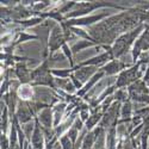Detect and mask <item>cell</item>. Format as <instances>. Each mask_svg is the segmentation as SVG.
Instances as JSON below:
<instances>
[{"instance_id":"1","label":"cell","mask_w":149,"mask_h":149,"mask_svg":"<svg viewBox=\"0 0 149 149\" xmlns=\"http://www.w3.org/2000/svg\"><path fill=\"white\" fill-rule=\"evenodd\" d=\"M143 29V25H139L136 29H134L132 31H129L127 33L120 35L118 38L116 40V42L112 45V54L113 57L118 58L120 56H123L124 54H127V52H129L130 47L134 44L135 40L139 36H141V31Z\"/></svg>"},{"instance_id":"2","label":"cell","mask_w":149,"mask_h":149,"mask_svg":"<svg viewBox=\"0 0 149 149\" xmlns=\"http://www.w3.org/2000/svg\"><path fill=\"white\" fill-rule=\"evenodd\" d=\"M31 86H48L56 90L55 78L53 77L52 69L49 68V58L44 60L40 67L31 70Z\"/></svg>"},{"instance_id":"3","label":"cell","mask_w":149,"mask_h":149,"mask_svg":"<svg viewBox=\"0 0 149 149\" xmlns=\"http://www.w3.org/2000/svg\"><path fill=\"white\" fill-rule=\"evenodd\" d=\"M141 66L142 63L137 62L135 66L130 67L129 69H124L119 73V75L117 78V81H116V88H124L125 86H129L132 85L134 82L139 81V79L141 78L142 73H143V69H141Z\"/></svg>"},{"instance_id":"4","label":"cell","mask_w":149,"mask_h":149,"mask_svg":"<svg viewBox=\"0 0 149 149\" xmlns=\"http://www.w3.org/2000/svg\"><path fill=\"white\" fill-rule=\"evenodd\" d=\"M66 37L63 32V28L61 26V24H55L50 36H49V49H50V55L55 53L57 49L62 48L66 44Z\"/></svg>"},{"instance_id":"5","label":"cell","mask_w":149,"mask_h":149,"mask_svg":"<svg viewBox=\"0 0 149 149\" xmlns=\"http://www.w3.org/2000/svg\"><path fill=\"white\" fill-rule=\"evenodd\" d=\"M148 49H149V29H146L141 33V36L139 37V40L136 41L132 48V60L135 63L137 58L141 56V54L148 50Z\"/></svg>"},{"instance_id":"6","label":"cell","mask_w":149,"mask_h":149,"mask_svg":"<svg viewBox=\"0 0 149 149\" xmlns=\"http://www.w3.org/2000/svg\"><path fill=\"white\" fill-rule=\"evenodd\" d=\"M35 130H33V134H32V137H31V141L30 143L32 144V148L33 149H44V146H47L45 143V136H44V132H43V129L41 127V123L38 122L35 117Z\"/></svg>"},{"instance_id":"7","label":"cell","mask_w":149,"mask_h":149,"mask_svg":"<svg viewBox=\"0 0 149 149\" xmlns=\"http://www.w3.org/2000/svg\"><path fill=\"white\" fill-rule=\"evenodd\" d=\"M98 67L95 66H84V67H74V69H75V72L73 73V75L75 77L82 85L90 80L94 74H97L99 72V69H97Z\"/></svg>"},{"instance_id":"8","label":"cell","mask_w":149,"mask_h":149,"mask_svg":"<svg viewBox=\"0 0 149 149\" xmlns=\"http://www.w3.org/2000/svg\"><path fill=\"white\" fill-rule=\"evenodd\" d=\"M15 117L18 119V122L20 124H26L32 120V118L35 117V115L32 113V111L30 110V107L28 106L26 102L22 100L19 104H18V107H17V111H16V115Z\"/></svg>"},{"instance_id":"9","label":"cell","mask_w":149,"mask_h":149,"mask_svg":"<svg viewBox=\"0 0 149 149\" xmlns=\"http://www.w3.org/2000/svg\"><path fill=\"white\" fill-rule=\"evenodd\" d=\"M36 118L38 119V122L41 123L42 129H44V130H52L54 128V115H53L52 106H48V107L43 109Z\"/></svg>"},{"instance_id":"10","label":"cell","mask_w":149,"mask_h":149,"mask_svg":"<svg viewBox=\"0 0 149 149\" xmlns=\"http://www.w3.org/2000/svg\"><path fill=\"white\" fill-rule=\"evenodd\" d=\"M15 73H16V75L19 79L22 85H29V84H31V72L28 69L25 61L17 62Z\"/></svg>"},{"instance_id":"11","label":"cell","mask_w":149,"mask_h":149,"mask_svg":"<svg viewBox=\"0 0 149 149\" xmlns=\"http://www.w3.org/2000/svg\"><path fill=\"white\" fill-rule=\"evenodd\" d=\"M125 67H129V65H125L124 62H120L117 60H112L111 62H109V63H106L105 66L100 67L99 69L102 72H104L105 75H115V74L124 70Z\"/></svg>"},{"instance_id":"12","label":"cell","mask_w":149,"mask_h":149,"mask_svg":"<svg viewBox=\"0 0 149 149\" xmlns=\"http://www.w3.org/2000/svg\"><path fill=\"white\" fill-rule=\"evenodd\" d=\"M104 75H105L104 72H102L100 69H99V72H98L97 74H94V75L88 80V82H86V85L84 86V87L77 92V97H85L86 94H87V93L92 90L93 86H95V84H97L99 80H102V79L104 78Z\"/></svg>"},{"instance_id":"13","label":"cell","mask_w":149,"mask_h":149,"mask_svg":"<svg viewBox=\"0 0 149 149\" xmlns=\"http://www.w3.org/2000/svg\"><path fill=\"white\" fill-rule=\"evenodd\" d=\"M66 106H67V103H57L55 105V107L53 109V115H54V129H56L60 123H61V119L63 117L65 112H66Z\"/></svg>"},{"instance_id":"14","label":"cell","mask_w":149,"mask_h":149,"mask_svg":"<svg viewBox=\"0 0 149 149\" xmlns=\"http://www.w3.org/2000/svg\"><path fill=\"white\" fill-rule=\"evenodd\" d=\"M55 86H57L58 88L63 90L67 93H74V92H75V90H77V87L74 86V84H73V81L70 79H58V78H55Z\"/></svg>"},{"instance_id":"15","label":"cell","mask_w":149,"mask_h":149,"mask_svg":"<svg viewBox=\"0 0 149 149\" xmlns=\"http://www.w3.org/2000/svg\"><path fill=\"white\" fill-rule=\"evenodd\" d=\"M33 90H32V86L29 85H22L20 86V90L18 93V98H20L24 102H30V99L32 100L33 99Z\"/></svg>"},{"instance_id":"16","label":"cell","mask_w":149,"mask_h":149,"mask_svg":"<svg viewBox=\"0 0 149 149\" xmlns=\"http://www.w3.org/2000/svg\"><path fill=\"white\" fill-rule=\"evenodd\" d=\"M117 130L116 128H110L106 134V149H117Z\"/></svg>"},{"instance_id":"17","label":"cell","mask_w":149,"mask_h":149,"mask_svg":"<svg viewBox=\"0 0 149 149\" xmlns=\"http://www.w3.org/2000/svg\"><path fill=\"white\" fill-rule=\"evenodd\" d=\"M103 116H104L103 112H95V113H92V115L90 116V118L87 119V122L85 123V128L87 129V131H92L93 128L98 124V122H102Z\"/></svg>"},{"instance_id":"18","label":"cell","mask_w":149,"mask_h":149,"mask_svg":"<svg viewBox=\"0 0 149 149\" xmlns=\"http://www.w3.org/2000/svg\"><path fill=\"white\" fill-rule=\"evenodd\" d=\"M98 43H94V42H91V41H87V40H80L79 42H77L75 44L72 45V53L73 54H78L79 52H81L82 49L85 48H88V47H92V45H97Z\"/></svg>"},{"instance_id":"19","label":"cell","mask_w":149,"mask_h":149,"mask_svg":"<svg viewBox=\"0 0 149 149\" xmlns=\"http://www.w3.org/2000/svg\"><path fill=\"white\" fill-rule=\"evenodd\" d=\"M131 115H132V105L130 99L128 102L122 104V109H120V117H123V119H131Z\"/></svg>"},{"instance_id":"20","label":"cell","mask_w":149,"mask_h":149,"mask_svg":"<svg viewBox=\"0 0 149 149\" xmlns=\"http://www.w3.org/2000/svg\"><path fill=\"white\" fill-rule=\"evenodd\" d=\"M74 72H75L74 68H70V69H52L53 75L58 78V79H67V78H69L72 75Z\"/></svg>"},{"instance_id":"21","label":"cell","mask_w":149,"mask_h":149,"mask_svg":"<svg viewBox=\"0 0 149 149\" xmlns=\"http://www.w3.org/2000/svg\"><path fill=\"white\" fill-rule=\"evenodd\" d=\"M115 100L116 102H119V103H125V102H128L129 100V98H130V95H129V92H128V90H125V88H119V90H117L116 92H115Z\"/></svg>"},{"instance_id":"22","label":"cell","mask_w":149,"mask_h":149,"mask_svg":"<svg viewBox=\"0 0 149 149\" xmlns=\"http://www.w3.org/2000/svg\"><path fill=\"white\" fill-rule=\"evenodd\" d=\"M131 100L136 102V103H142V104H149V95L144 94V93H132L129 94Z\"/></svg>"},{"instance_id":"23","label":"cell","mask_w":149,"mask_h":149,"mask_svg":"<svg viewBox=\"0 0 149 149\" xmlns=\"http://www.w3.org/2000/svg\"><path fill=\"white\" fill-rule=\"evenodd\" d=\"M43 20L42 17H33L31 19H26V20H18L16 23L20 24V25L25 26V28H29V26H33V25H37V24H40L41 22Z\"/></svg>"},{"instance_id":"24","label":"cell","mask_w":149,"mask_h":149,"mask_svg":"<svg viewBox=\"0 0 149 149\" xmlns=\"http://www.w3.org/2000/svg\"><path fill=\"white\" fill-rule=\"evenodd\" d=\"M66 135L70 139V141L73 142V144L75 146V143H77V141H78V136H79V130H78L75 127H74V125H72V128H69V130L67 131Z\"/></svg>"},{"instance_id":"25","label":"cell","mask_w":149,"mask_h":149,"mask_svg":"<svg viewBox=\"0 0 149 149\" xmlns=\"http://www.w3.org/2000/svg\"><path fill=\"white\" fill-rule=\"evenodd\" d=\"M60 144H61L62 149H74V144L67 135L62 136V137L60 139Z\"/></svg>"},{"instance_id":"26","label":"cell","mask_w":149,"mask_h":149,"mask_svg":"<svg viewBox=\"0 0 149 149\" xmlns=\"http://www.w3.org/2000/svg\"><path fill=\"white\" fill-rule=\"evenodd\" d=\"M62 52H63V55L69 60V63H70V68H74V61H73V53H72V49H69V47L67 44H65L62 47Z\"/></svg>"},{"instance_id":"27","label":"cell","mask_w":149,"mask_h":149,"mask_svg":"<svg viewBox=\"0 0 149 149\" xmlns=\"http://www.w3.org/2000/svg\"><path fill=\"white\" fill-rule=\"evenodd\" d=\"M49 5H50V3L49 1H44V3H37L35 6H33V11H35V13H37L40 10H43L45 7H48Z\"/></svg>"},{"instance_id":"28","label":"cell","mask_w":149,"mask_h":149,"mask_svg":"<svg viewBox=\"0 0 149 149\" xmlns=\"http://www.w3.org/2000/svg\"><path fill=\"white\" fill-rule=\"evenodd\" d=\"M88 118H90L88 110H82V111H80V119H81L84 123L87 122V119H88Z\"/></svg>"},{"instance_id":"29","label":"cell","mask_w":149,"mask_h":149,"mask_svg":"<svg viewBox=\"0 0 149 149\" xmlns=\"http://www.w3.org/2000/svg\"><path fill=\"white\" fill-rule=\"evenodd\" d=\"M117 149H124V147H123V142H122L120 137H119V141H118V144H117Z\"/></svg>"},{"instance_id":"30","label":"cell","mask_w":149,"mask_h":149,"mask_svg":"<svg viewBox=\"0 0 149 149\" xmlns=\"http://www.w3.org/2000/svg\"><path fill=\"white\" fill-rule=\"evenodd\" d=\"M91 149H94V148H91Z\"/></svg>"},{"instance_id":"31","label":"cell","mask_w":149,"mask_h":149,"mask_svg":"<svg viewBox=\"0 0 149 149\" xmlns=\"http://www.w3.org/2000/svg\"><path fill=\"white\" fill-rule=\"evenodd\" d=\"M136 149H137V148H136Z\"/></svg>"}]
</instances>
